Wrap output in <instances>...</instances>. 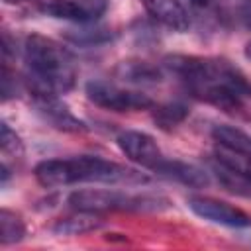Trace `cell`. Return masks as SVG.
<instances>
[{"mask_svg":"<svg viewBox=\"0 0 251 251\" xmlns=\"http://www.w3.org/2000/svg\"><path fill=\"white\" fill-rule=\"evenodd\" d=\"M102 227V220L94 212L76 210L73 216H65L53 224V231L59 235H82Z\"/></svg>","mask_w":251,"mask_h":251,"instance_id":"13","label":"cell"},{"mask_svg":"<svg viewBox=\"0 0 251 251\" xmlns=\"http://www.w3.org/2000/svg\"><path fill=\"white\" fill-rule=\"evenodd\" d=\"M188 208L212 222V224H220V226H227V227H247L251 226V216L245 214L241 208L231 206L224 200L212 198V196H190L188 198Z\"/></svg>","mask_w":251,"mask_h":251,"instance_id":"8","label":"cell"},{"mask_svg":"<svg viewBox=\"0 0 251 251\" xmlns=\"http://www.w3.org/2000/svg\"><path fill=\"white\" fill-rule=\"evenodd\" d=\"M188 114H190L188 106H186L184 102L175 100V102H169V104L159 106V108L155 110V114H153V120H155V124H157L161 129H173V127H176L178 124H182Z\"/></svg>","mask_w":251,"mask_h":251,"instance_id":"17","label":"cell"},{"mask_svg":"<svg viewBox=\"0 0 251 251\" xmlns=\"http://www.w3.org/2000/svg\"><path fill=\"white\" fill-rule=\"evenodd\" d=\"M24 235H25V224H24L22 216L4 208L0 212V243L12 245V243L22 241Z\"/></svg>","mask_w":251,"mask_h":251,"instance_id":"15","label":"cell"},{"mask_svg":"<svg viewBox=\"0 0 251 251\" xmlns=\"http://www.w3.org/2000/svg\"><path fill=\"white\" fill-rule=\"evenodd\" d=\"M35 178L45 188L71 186L80 182H98V184H120V186H137L149 182L145 173H139L131 167L96 157V155H78L71 159H47L37 163Z\"/></svg>","mask_w":251,"mask_h":251,"instance_id":"2","label":"cell"},{"mask_svg":"<svg viewBox=\"0 0 251 251\" xmlns=\"http://www.w3.org/2000/svg\"><path fill=\"white\" fill-rule=\"evenodd\" d=\"M31 100L37 114L45 122H49L55 129L71 131V133L86 131V124L71 112V108L59 98V94L47 90H31Z\"/></svg>","mask_w":251,"mask_h":251,"instance_id":"6","label":"cell"},{"mask_svg":"<svg viewBox=\"0 0 251 251\" xmlns=\"http://www.w3.org/2000/svg\"><path fill=\"white\" fill-rule=\"evenodd\" d=\"M159 176H165L169 180H176L184 186H192V188H202L210 182V176L206 171L184 163V161H176V159H165L159 169L155 171Z\"/></svg>","mask_w":251,"mask_h":251,"instance_id":"11","label":"cell"},{"mask_svg":"<svg viewBox=\"0 0 251 251\" xmlns=\"http://www.w3.org/2000/svg\"><path fill=\"white\" fill-rule=\"evenodd\" d=\"M118 147L122 149V153L131 159L133 163H137L139 167L143 169H149V171H157L159 165L167 159L163 155V151L159 149L157 141L145 133V131H137V129H127V131H122L118 135Z\"/></svg>","mask_w":251,"mask_h":251,"instance_id":"7","label":"cell"},{"mask_svg":"<svg viewBox=\"0 0 251 251\" xmlns=\"http://www.w3.org/2000/svg\"><path fill=\"white\" fill-rule=\"evenodd\" d=\"M212 137L222 149L231 151L235 155L251 157V135L245 133L243 129L227 124H218L212 127Z\"/></svg>","mask_w":251,"mask_h":251,"instance_id":"12","label":"cell"},{"mask_svg":"<svg viewBox=\"0 0 251 251\" xmlns=\"http://www.w3.org/2000/svg\"><path fill=\"white\" fill-rule=\"evenodd\" d=\"M84 92L92 104L112 112H139L153 108V100L147 94L137 90H126L106 80L86 82Z\"/></svg>","mask_w":251,"mask_h":251,"instance_id":"5","label":"cell"},{"mask_svg":"<svg viewBox=\"0 0 251 251\" xmlns=\"http://www.w3.org/2000/svg\"><path fill=\"white\" fill-rule=\"evenodd\" d=\"M165 67L198 100L224 112H237L251 102V82L226 59L169 55Z\"/></svg>","mask_w":251,"mask_h":251,"instance_id":"1","label":"cell"},{"mask_svg":"<svg viewBox=\"0 0 251 251\" xmlns=\"http://www.w3.org/2000/svg\"><path fill=\"white\" fill-rule=\"evenodd\" d=\"M190 4H194V6H198V8H206V6H210V0H188Z\"/></svg>","mask_w":251,"mask_h":251,"instance_id":"20","label":"cell"},{"mask_svg":"<svg viewBox=\"0 0 251 251\" xmlns=\"http://www.w3.org/2000/svg\"><path fill=\"white\" fill-rule=\"evenodd\" d=\"M24 59L31 90L55 94L69 92L76 82V67L71 51L51 37L31 33L24 41Z\"/></svg>","mask_w":251,"mask_h":251,"instance_id":"3","label":"cell"},{"mask_svg":"<svg viewBox=\"0 0 251 251\" xmlns=\"http://www.w3.org/2000/svg\"><path fill=\"white\" fill-rule=\"evenodd\" d=\"M145 12L165 27L173 31H186L190 27V16L178 0H139Z\"/></svg>","mask_w":251,"mask_h":251,"instance_id":"10","label":"cell"},{"mask_svg":"<svg viewBox=\"0 0 251 251\" xmlns=\"http://www.w3.org/2000/svg\"><path fill=\"white\" fill-rule=\"evenodd\" d=\"M239 18L251 25V0H241L239 4Z\"/></svg>","mask_w":251,"mask_h":251,"instance_id":"19","label":"cell"},{"mask_svg":"<svg viewBox=\"0 0 251 251\" xmlns=\"http://www.w3.org/2000/svg\"><path fill=\"white\" fill-rule=\"evenodd\" d=\"M245 55L251 59V41H249V43H247V47H245Z\"/></svg>","mask_w":251,"mask_h":251,"instance_id":"21","label":"cell"},{"mask_svg":"<svg viewBox=\"0 0 251 251\" xmlns=\"http://www.w3.org/2000/svg\"><path fill=\"white\" fill-rule=\"evenodd\" d=\"M106 12V0H45L41 14L75 24H90Z\"/></svg>","mask_w":251,"mask_h":251,"instance_id":"9","label":"cell"},{"mask_svg":"<svg viewBox=\"0 0 251 251\" xmlns=\"http://www.w3.org/2000/svg\"><path fill=\"white\" fill-rule=\"evenodd\" d=\"M73 210L82 212H161L171 206L165 196L159 194H129L124 190H75L67 198Z\"/></svg>","mask_w":251,"mask_h":251,"instance_id":"4","label":"cell"},{"mask_svg":"<svg viewBox=\"0 0 251 251\" xmlns=\"http://www.w3.org/2000/svg\"><path fill=\"white\" fill-rule=\"evenodd\" d=\"M0 147H2V153H4V155L20 157V155L24 153L22 139L18 137V133H16L6 122H2V127H0Z\"/></svg>","mask_w":251,"mask_h":251,"instance_id":"18","label":"cell"},{"mask_svg":"<svg viewBox=\"0 0 251 251\" xmlns=\"http://www.w3.org/2000/svg\"><path fill=\"white\" fill-rule=\"evenodd\" d=\"M65 37L76 45H102L114 39V33L106 27H88L86 24H80V27L76 29H67Z\"/></svg>","mask_w":251,"mask_h":251,"instance_id":"16","label":"cell"},{"mask_svg":"<svg viewBox=\"0 0 251 251\" xmlns=\"http://www.w3.org/2000/svg\"><path fill=\"white\" fill-rule=\"evenodd\" d=\"M118 75L127 82L155 84L161 80V71L145 61H124L118 65Z\"/></svg>","mask_w":251,"mask_h":251,"instance_id":"14","label":"cell"}]
</instances>
